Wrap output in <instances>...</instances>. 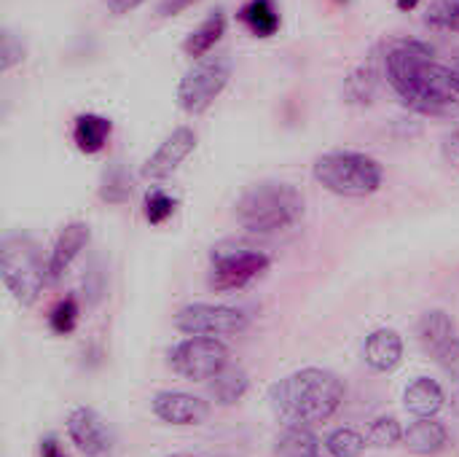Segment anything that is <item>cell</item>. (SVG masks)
<instances>
[{"label":"cell","mask_w":459,"mask_h":457,"mask_svg":"<svg viewBox=\"0 0 459 457\" xmlns=\"http://www.w3.org/2000/svg\"><path fill=\"white\" fill-rule=\"evenodd\" d=\"M387 81L398 97L425 116H459V100L449 83V67L433 62V48L420 40H398L385 57Z\"/></svg>","instance_id":"obj_1"},{"label":"cell","mask_w":459,"mask_h":457,"mask_svg":"<svg viewBox=\"0 0 459 457\" xmlns=\"http://www.w3.org/2000/svg\"><path fill=\"white\" fill-rule=\"evenodd\" d=\"M344 401V385L333 372L301 369L269 391V404L288 426H320L336 415Z\"/></svg>","instance_id":"obj_2"},{"label":"cell","mask_w":459,"mask_h":457,"mask_svg":"<svg viewBox=\"0 0 459 457\" xmlns=\"http://www.w3.org/2000/svg\"><path fill=\"white\" fill-rule=\"evenodd\" d=\"M304 213V197L290 183H258L247 189L237 205L242 229L253 234H272L293 226Z\"/></svg>","instance_id":"obj_3"},{"label":"cell","mask_w":459,"mask_h":457,"mask_svg":"<svg viewBox=\"0 0 459 457\" xmlns=\"http://www.w3.org/2000/svg\"><path fill=\"white\" fill-rule=\"evenodd\" d=\"M315 178L339 197H368L382 186V164L366 154L333 151L315 162Z\"/></svg>","instance_id":"obj_4"},{"label":"cell","mask_w":459,"mask_h":457,"mask_svg":"<svg viewBox=\"0 0 459 457\" xmlns=\"http://www.w3.org/2000/svg\"><path fill=\"white\" fill-rule=\"evenodd\" d=\"M0 269H3V283L11 291V296L22 304L30 307L38 302L43 283L48 280V272L40 261V253L35 242L24 234H8L3 240L0 250Z\"/></svg>","instance_id":"obj_5"},{"label":"cell","mask_w":459,"mask_h":457,"mask_svg":"<svg viewBox=\"0 0 459 457\" xmlns=\"http://www.w3.org/2000/svg\"><path fill=\"white\" fill-rule=\"evenodd\" d=\"M231 78V62L229 57H207V59H199L180 81L178 86V102L186 113L196 116V113H204L215 100L218 94L226 89Z\"/></svg>","instance_id":"obj_6"},{"label":"cell","mask_w":459,"mask_h":457,"mask_svg":"<svg viewBox=\"0 0 459 457\" xmlns=\"http://www.w3.org/2000/svg\"><path fill=\"white\" fill-rule=\"evenodd\" d=\"M269 256L245 245H218L212 248V269L210 286L215 291H234L245 288L261 272H266Z\"/></svg>","instance_id":"obj_7"},{"label":"cell","mask_w":459,"mask_h":457,"mask_svg":"<svg viewBox=\"0 0 459 457\" xmlns=\"http://www.w3.org/2000/svg\"><path fill=\"white\" fill-rule=\"evenodd\" d=\"M172 369L194 382L212 380L229 364V347L215 337H194L180 342L169 356Z\"/></svg>","instance_id":"obj_8"},{"label":"cell","mask_w":459,"mask_h":457,"mask_svg":"<svg viewBox=\"0 0 459 457\" xmlns=\"http://www.w3.org/2000/svg\"><path fill=\"white\" fill-rule=\"evenodd\" d=\"M175 326L191 337H234L247 329V315L223 304H188L175 315Z\"/></svg>","instance_id":"obj_9"},{"label":"cell","mask_w":459,"mask_h":457,"mask_svg":"<svg viewBox=\"0 0 459 457\" xmlns=\"http://www.w3.org/2000/svg\"><path fill=\"white\" fill-rule=\"evenodd\" d=\"M67 436L86 457H108L113 450V434L108 423L89 407H78L70 412Z\"/></svg>","instance_id":"obj_10"},{"label":"cell","mask_w":459,"mask_h":457,"mask_svg":"<svg viewBox=\"0 0 459 457\" xmlns=\"http://www.w3.org/2000/svg\"><path fill=\"white\" fill-rule=\"evenodd\" d=\"M153 415L169 426H199L207 420L210 407L199 396L183 391H161L153 399Z\"/></svg>","instance_id":"obj_11"},{"label":"cell","mask_w":459,"mask_h":457,"mask_svg":"<svg viewBox=\"0 0 459 457\" xmlns=\"http://www.w3.org/2000/svg\"><path fill=\"white\" fill-rule=\"evenodd\" d=\"M194 148H196V135H194V129L178 127V129L156 148V154L145 162L143 175L151 178V180H161V178L172 175Z\"/></svg>","instance_id":"obj_12"},{"label":"cell","mask_w":459,"mask_h":457,"mask_svg":"<svg viewBox=\"0 0 459 457\" xmlns=\"http://www.w3.org/2000/svg\"><path fill=\"white\" fill-rule=\"evenodd\" d=\"M89 242V226L86 224H67L59 234V240L54 242V250L48 256L46 272H48V283H56L65 269L75 261V256L86 248Z\"/></svg>","instance_id":"obj_13"},{"label":"cell","mask_w":459,"mask_h":457,"mask_svg":"<svg viewBox=\"0 0 459 457\" xmlns=\"http://www.w3.org/2000/svg\"><path fill=\"white\" fill-rule=\"evenodd\" d=\"M363 356L374 372H393L403 358V339L393 329H377L374 334H368Z\"/></svg>","instance_id":"obj_14"},{"label":"cell","mask_w":459,"mask_h":457,"mask_svg":"<svg viewBox=\"0 0 459 457\" xmlns=\"http://www.w3.org/2000/svg\"><path fill=\"white\" fill-rule=\"evenodd\" d=\"M446 428L433 417H417V423L409 426V431H403V444L414 455H436L446 447Z\"/></svg>","instance_id":"obj_15"},{"label":"cell","mask_w":459,"mask_h":457,"mask_svg":"<svg viewBox=\"0 0 459 457\" xmlns=\"http://www.w3.org/2000/svg\"><path fill=\"white\" fill-rule=\"evenodd\" d=\"M406 409L414 415V417H436L441 409H444V391L436 380H428V377H420L414 380L409 388H406Z\"/></svg>","instance_id":"obj_16"},{"label":"cell","mask_w":459,"mask_h":457,"mask_svg":"<svg viewBox=\"0 0 459 457\" xmlns=\"http://www.w3.org/2000/svg\"><path fill=\"white\" fill-rule=\"evenodd\" d=\"M110 121L105 116H97V113H83L75 119V127H73V140L78 145V151L83 154H97L105 148L108 137H110Z\"/></svg>","instance_id":"obj_17"},{"label":"cell","mask_w":459,"mask_h":457,"mask_svg":"<svg viewBox=\"0 0 459 457\" xmlns=\"http://www.w3.org/2000/svg\"><path fill=\"white\" fill-rule=\"evenodd\" d=\"M250 388V380H247V372L239 369V366H231L226 364L212 380H210V396L221 404V407H231L237 404Z\"/></svg>","instance_id":"obj_18"},{"label":"cell","mask_w":459,"mask_h":457,"mask_svg":"<svg viewBox=\"0 0 459 457\" xmlns=\"http://www.w3.org/2000/svg\"><path fill=\"white\" fill-rule=\"evenodd\" d=\"M417 334H420V342L425 350L438 353L441 347H446L455 339V323L444 310H428L417 326Z\"/></svg>","instance_id":"obj_19"},{"label":"cell","mask_w":459,"mask_h":457,"mask_svg":"<svg viewBox=\"0 0 459 457\" xmlns=\"http://www.w3.org/2000/svg\"><path fill=\"white\" fill-rule=\"evenodd\" d=\"M223 32H226V13H223V11H212V13H210L188 38H186L183 48H186L188 57L199 59V57H204L210 48H215V43L223 38Z\"/></svg>","instance_id":"obj_20"},{"label":"cell","mask_w":459,"mask_h":457,"mask_svg":"<svg viewBox=\"0 0 459 457\" xmlns=\"http://www.w3.org/2000/svg\"><path fill=\"white\" fill-rule=\"evenodd\" d=\"M239 19L258 38H272L280 30V13L272 0H250L247 5H242Z\"/></svg>","instance_id":"obj_21"},{"label":"cell","mask_w":459,"mask_h":457,"mask_svg":"<svg viewBox=\"0 0 459 457\" xmlns=\"http://www.w3.org/2000/svg\"><path fill=\"white\" fill-rule=\"evenodd\" d=\"M317 436L307 426H288L277 439L280 457H317Z\"/></svg>","instance_id":"obj_22"},{"label":"cell","mask_w":459,"mask_h":457,"mask_svg":"<svg viewBox=\"0 0 459 457\" xmlns=\"http://www.w3.org/2000/svg\"><path fill=\"white\" fill-rule=\"evenodd\" d=\"M377 73L371 67H358L344 78V97L352 105H368L377 94Z\"/></svg>","instance_id":"obj_23"},{"label":"cell","mask_w":459,"mask_h":457,"mask_svg":"<svg viewBox=\"0 0 459 457\" xmlns=\"http://www.w3.org/2000/svg\"><path fill=\"white\" fill-rule=\"evenodd\" d=\"M132 197V178L124 167H110L100 186V199L108 205H124Z\"/></svg>","instance_id":"obj_24"},{"label":"cell","mask_w":459,"mask_h":457,"mask_svg":"<svg viewBox=\"0 0 459 457\" xmlns=\"http://www.w3.org/2000/svg\"><path fill=\"white\" fill-rule=\"evenodd\" d=\"M325 447L333 457H360L366 450V439L352 428H339L328 436Z\"/></svg>","instance_id":"obj_25"},{"label":"cell","mask_w":459,"mask_h":457,"mask_svg":"<svg viewBox=\"0 0 459 457\" xmlns=\"http://www.w3.org/2000/svg\"><path fill=\"white\" fill-rule=\"evenodd\" d=\"M403 439V428L395 417H379L368 428V444L371 447H395Z\"/></svg>","instance_id":"obj_26"},{"label":"cell","mask_w":459,"mask_h":457,"mask_svg":"<svg viewBox=\"0 0 459 457\" xmlns=\"http://www.w3.org/2000/svg\"><path fill=\"white\" fill-rule=\"evenodd\" d=\"M75 323H78V304H75L73 296H67V299H62V302L51 310L48 326H51L54 334L65 337V334H70V331L75 329Z\"/></svg>","instance_id":"obj_27"},{"label":"cell","mask_w":459,"mask_h":457,"mask_svg":"<svg viewBox=\"0 0 459 457\" xmlns=\"http://www.w3.org/2000/svg\"><path fill=\"white\" fill-rule=\"evenodd\" d=\"M172 213H175V199H172L169 194H164L161 189L148 191V197H145V218H148L153 226L164 224Z\"/></svg>","instance_id":"obj_28"},{"label":"cell","mask_w":459,"mask_h":457,"mask_svg":"<svg viewBox=\"0 0 459 457\" xmlns=\"http://www.w3.org/2000/svg\"><path fill=\"white\" fill-rule=\"evenodd\" d=\"M438 364H441V369L452 377V380H457L459 382V339H452L446 347H441L438 353Z\"/></svg>","instance_id":"obj_29"},{"label":"cell","mask_w":459,"mask_h":457,"mask_svg":"<svg viewBox=\"0 0 459 457\" xmlns=\"http://www.w3.org/2000/svg\"><path fill=\"white\" fill-rule=\"evenodd\" d=\"M24 59V48L22 43L16 40L13 32H3V70H11L13 65H19Z\"/></svg>","instance_id":"obj_30"},{"label":"cell","mask_w":459,"mask_h":457,"mask_svg":"<svg viewBox=\"0 0 459 457\" xmlns=\"http://www.w3.org/2000/svg\"><path fill=\"white\" fill-rule=\"evenodd\" d=\"M444 159L449 162L452 170L459 172V129H455L446 140H444Z\"/></svg>","instance_id":"obj_31"},{"label":"cell","mask_w":459,"mask_h":457,"mask_svg":"<svg viewBox=\"0 0 459 457\" xmlns=\"http://www.w3.org/2000/svg\"><path fill=\"white\" fill-rule=\"evenodd\" d=\"M196 0H161L159 3V16H178L186 8H191Z\"/></svg>","instance_id":"obj_32"},{"label":"cell","mask_w":459,"mask_h":457,"mask_svg":"<svg viewBox=\"0 0 459 457\" xmlns=\"http://www.w3.org/2000/svg\"><path fill=\"white\" fill-rule=\"evenodd\" d=\"M145 0H108V8H110V13H116V16H121V13H129V11H134L137 5H143Z\"/></svg>","instance_id":"obj_33"},{"label":"cell","mask_w":459,"mask_h":457,"mask_svg":"<svg viewBox=\"0 0 459 457\" xmlns=\"http://www.w3.org/2000/svg\"><path fill=\"white\" fill-rule=\"evenodd\" d=\"M40 457H67V455H65V450L59 447V442H56L54 436H46V439H40Z\"/></svg>","instance_id":"obj_34"},{"label":"cell","mask_w":459,"mask_h":457,"mask_svg":"<svg viewBox=\"0 0 459 457\" xmlns=\"http://www.w3.org/2000/svg\"><path fill=\"white\" fill-rule=\"evenodd\" d=\"M449 83H452L455 94H459V62L455 67H449Z\"/></svg>","instance_id":"obj_35"},{"label":"cell","mask_w":459,"mask_h":457,"mask_svg":"<svg viewBox=\"0 0 459 457\" xmlns=\"http://www.w3.org/2000/svg\"><path fill=\"white\" fill-rule=\"evenodd\" d=\"M417 3H420V0H398V8L411 11V8H417Z\"/></svg>","instance_id":"obj_36"},{"label":"cell","mask_w":459,"mask_h":457,"mask_svg":"<svg viewBox=\"0 0 459 457\" xmlns=\"http://www.w3.org/2000/svg\"><path fill=\"white\" fill-rule=\"evenodd\" d=\"M169 457H196V455H186V453H180V455H169Z\"/></svg>","instance_id":"obj_37"},{"label":"cell","mask_w":459,"mask_h":457,"mask_svg":"<svg viewBox=\"0 0 459 457\" xmlns=\"http://www.w3.org/2000/svg\"><path fill=\"white\" fill-rule=\"evenodd\" d=\"M339 3H347V0H339Z\"/></svg>","instance_id":"obj_38"}]
</instances>
